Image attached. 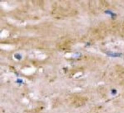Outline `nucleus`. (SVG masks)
<instances>
[{"label":"nucleus","instance_id":"1","mask_svg":"<svg viewBox=\"0 0 124 113\" xmlns=\"http://www.w3.org/2000/svg\"><path fill=\"white\" fill-rule=\"evenodd\" d=\"M107 55L111 57H120L122 55V54L121 53H114V52H108Z\"/></svg>","mask_w":124,"mask_h":113},{"label":"nucleus","instance_id":"2","mask_svg":"<svg viewBox=\"0 0 124 113\" xmlns=\"http://www.w3.org/2000/svg\"><path fill=\"white\" fill-rule=\"evenodd\" d=\"M106 13L107 14H108L110 15V16H111L112 18L115 17L116 16V14H115V13H113L112 12L110 11H108V10L106 11Z\"/></svg>","mask_w":124,"mask_h":113},{"label":"nucleus","instance_id":"3","mask_svg":"<svg viewBox=\"0 0 124 113\" xmlns=\"http://www.w3.org/2000/svg\"><path fill=\"white\" fill-rule=\"evenodd\" d=\"M116 93H117V91H116V90L115 89H113V90H112V91H111V93H112L113 95L116 94Z\"/></svg>","mask_w":124,"mask_h":113}]
</instances>
